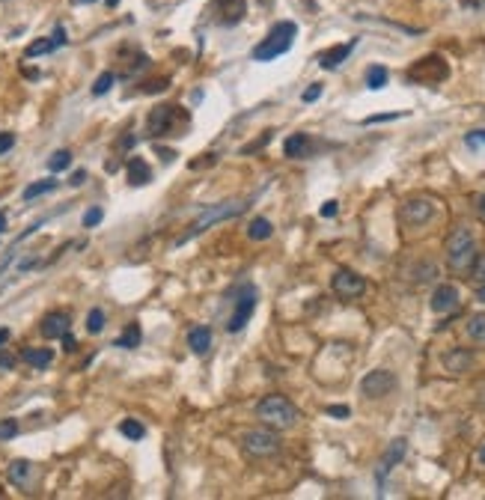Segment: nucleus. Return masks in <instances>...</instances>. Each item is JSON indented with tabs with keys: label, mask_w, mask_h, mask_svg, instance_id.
Masks as SVG:
<instances>
[{
	"label": "nucleus",
	"mask_w": 485,
	"mask_h": 500,
	"mask_svg": "<svg viewBox=\"0 0 485 500\" xmlns=\"http://www.w3.org/2000/svg\"><path fill=\"white\" fill-rule=\"evenodd\" d=\"M470 277H474V283H485V254H477L474 265H470Z\"/></svg>",
	"instance_id": "473e14b6"
},
{
	"label": "nucleus",
	"mask_w": 485,
	"mask_h": 500,
	"mask_svg": "<svg viewBox=\"0 0 485 500\" xmlns=\"http://www.w3.org/2000/svg\"><path fill=\"white\" fill-rule=\"evenodd\" d=\"M140 340H143L140 324H138V322H131L128 328H126V334H122L114 346H117V348H138V346H140Z\"/></svg>",
	"instance_id": "393cba45"
},
{
	"label": "nucleus",
	"mask_w": 485,
	"mask_h": 500,
	"mask_svg": "<svg viewBox=\"0 0 485 500\" xmlns=\"http://www.w3.org/2000/svg\"><path fill=\"white\" fill-rule=\"evenodd\" d=\"M467 336L474 343H482L485 346V312H477V316L467 319Z\"/></svg>",
	"instance_id": "bb28decb"
},
{
	"label": "nucleus",
	"mask_w": 485,
	"mask_h": 500,
	"mask_svg": "<svg viewBox=\"0 0 485 500\" xmlns=\"http://www.w3.org/2000/svg\"><path fill=\"white\" fill-rule=\"evenodd\" d=\"M102 218H105V211L98 209V206H93V209L84 215V227H86V230H93V227H98V223H102Z\"/></svg>",
	"instance_id": "72a5a7b5"
},
{
	"label": "nucleus",
	"mask_w": 485,
	"mask_h": 500,
	"mask_svg": "<svg viewBox=\"0 0 485 500\" xmlns=\"http://www.w3.org/2000/svg\"><path fill=\"white\" fill-rule=\"evenodd\" d=\"M295 36H298V27H295V21H277L274 27L268 30V36L263 42H259L253 48V60L256 63H268V60H277L283 57L286 51L292 48L295 42Z\"/></svg>",
	"instance_id": "7ed1b4c3"
},
{
	"label": "nucleus",
	"mask_w": 485,
	"mask_h": 500,
	"mask_svg": "<svg viewBox=\"0 0 485 500\" xmlns=\"http://www.w3.org/2000/svg\"><path fill=\"white\" fill-rule=\"evenodd\" d=\"M218 9H220L223 27H235V24H241L247 15V0H218Z\"/></svg>",
	"instance_id": "2eb2a0df"
},
{
	"label": "nucleus",
	"mask_w": 485,
	"mask_h": 500,
	"mask_svg": "<svg viewBox=\"0 0 485 500\" xmlns=\"http://www.w3.org/2000/svg\"><path fill=\"white\" fill-rule=\"evenodd\" d=\"M247 211V203L244 199H232V203H218V206H208L200 218H197L191 227H188V232H182L179 239H176V247H182V244H188V242H194L200 232H206L211 223H218V221H232V218H239V215H244Z\"/></svg>",
	"instance_id": "f03ea898"
},
{
	"label": "nucleus",
	"mask_w": 485,
	"mask_h": 500,
	"mask_svg": "<svg viewBox=\"0 0 485 500\" xmlns=\"http://www.w3.org/2000/svg\"><path fill=\"white\" fill-rule=\"evenodd\" d=\"M74 4H95V0H74Z\"/></svg>",
	"instance_id": "864d4df0"
},
{
	"label": "nucleus",
	"mask_w": 485,
	"mask_h": 500,
	"mask_svg": "<svg viewBox=\"0 0 485 500\" xmlns=\"http://www.w3.org/2000/svg\"><path fill=\"white\" fill-rule=\"evenodd\" d=\"M458 307V289L453 283H441L438 289L432 292V310L434 312H453Z\"/></svg>",
	"instance_id": "4468645a"
},
{
	"label": "nucleus",
	"mask_w": 485,
	"mask_h": 500,
	"mask_svg": "<svg viewBox=\"0 0 485 500\" xmlns=\"http://www.w3.org/2000/svg\"><path fill=\"white\" fill-rule=\"evenodd\" d=\"M119 432L126 435V438H131V441H140V438L146 435L143 423H138V420H122V423H119Z\"/></svg>",
	"instance_id": "c756f323"
},
{
	"label": "nucleus",
	"mask_w": 485,
	"mask_h": 500,
	"mask_svg": "<svg viewBox=\"0 0 485 500\" xmlns=\"http://www.w3.org/2000/svg\"><path fill=\"white\" fill-rule=\"evenodd\" d=\"M387 69L384 66H369V72H366V86L369 90H384V86H387Z\"/></svg>",
	"instance_id": "cd10ccee"
},
{
	"label": "nucleus",
	"mask_w": 485,
	"mask_h": 500,
	"mask_svg": "<svg viewBox=\"0 0 485 500\" xmlns=\"http://www.w3.org/2000/svg\"><path fill=\"white\" fill-rule=\"evenodd\" d=\"M477 459H479V465H485V441H482L479 449H477Z\"/></svg>",
	"instance_id": "de8ad7c7"
},
{
	"label": "nucleus",
	"mask_w": 485,
	"mask_h": 500,
	"mask_svg": "<svg viewBox=\"0 0 485 500\" xmlns=\"http://www.w3.org/2000/svg\"><path fill=\"white\" fill-rule=\"evenodd\" d=\"M69 39H66V30L63 27H57L54 30V36H48V39H39V42H33V45H27V57H42V54H51V51H57L60 45H66Z\"/></svg>",
	"instance_id": "f3484780"
},
{
	"label": "nucleus",
	"mask_w": 485,
	"mask_h": 500,
	"mask_svg": "<svg viewBox=\"0 0 485 500\" xmlns=\"http://www.w3.org/2000/svg\"><path fill=\"white\" fill-rule=\"evenodd\" d=\"M18 435V423L15 420H0V441H9V438Z\"/></svg>",
	"instance_id": "c9c22d12"
},
{
	"label": "nucleus",
	"mask_w": 485,
	"mask_h": 500,
	"mask_svg": "<svg viewBox=\"0 0 485 500\" xmlns=\"http://www.w3.org/2000/svg\"><path fill=\"white\" fill-rule=\"evenodd\" d=\"M390 390H396V375L390 369H372L364 375V381H360V393L366 399H381Z\"/></svg>",
	"instance_id": "1a4fd4ad"
},
{
	"label": "nucleus",
	"mask_w": 485,
	"mask_h": 500,
	"mask_svg": "<svg viewBox=\"0 0 485 500\" xmlns=\"http://www.w3.org/2000/svg\"><path fill=\"white\" fill-rule=\"evenodd\" d=\"M69 164H72V152H69V149H57V152L48 158V170H51V173L66 170Z\"/></svg>",
	"instance_id": "c85d7f7f"
},
{
	"label": "nucleus",
	"mask_w": 485,
	"mask_h": 500,
	"mask_svg": "<svg viewBox=\"0 0 485 500\" xmlns=\"http://www.w3.org/2000/svg\"><path fill=\"white\" fill-rule=\"evenodd\" d=\"M51 191H57V179H39V182H33V185H27L24 188V199H36V197H42V194H51Z\"/></svg>",
	"instance_id": "a878e982"
},
{
	"label": "nucleus",
	"mask_w": 485,
	"mask_h": 500,
	"mask_svg": "<svg viewBox=\"0 0 485 500\" xmlns=\"http://www.w3.org/2000/svg\"><path fill=\"white\" fill-rule=\"evenodd\" d=\"M405 453H408V441H405V438H396V441H390L387 453H384L381 465H378V482L387 480V473H390V471H393V468L405 459Z\"/></svg>",
	"instance_id": "f8f14e48"
},
{
	"label": "nucleus",
	"mask_w": 485,
	"mask_h": 500,
	"mask_svg": "<svg viewBox=\"0 0 485 500\" xmlns=\"http://www.w3.org/2000/svg\"><path fill=\"white\" fill-rule=\"evenodd\" d=\"M84 179H86V173H84V170H78V173H72L69 185H74V188H78V185H84Z\"/></svg>",
	"instance_id": "37998d69"
},
{
	"label": "nucleus",
	"mask_w": 485,
	"mask_h": 500,
	"mask_svg": "<svg viewBox=\"0 0 485 500\" xmlns=\"http://www.w3.org/2000/svg\"><path fill=\"white\" fill-rule=\"evenodd\" d=\"M328 414L331 417H348V414H352V408H348V405H328Z\"/></svg>",
	"instance_id": "79ce46f5"
},
{
	"label": "nucleus",
	"mask_w": 485,
	"mask_h": 500,
	"mask_svg": "<svg viewBox=\"0 0 485 500\" xmlns=\"http://www.w3.org/2000/svg\"><path fill=\"white\" fill-rule=\"evenodd\" d=\"M256 417L263 420L268 429L283 432V429H292L301 414H298V408H295L286 396L271 393V396H265V399H259V405H256Z\"/></svg>",
	"instance_id": "f257e3e1"
},
{
	"label": "nucleus",
	"mask_w": 485,
	"mask_h": 500,
	"mask_svg": "<svg viewBox=\"0 0 485 500\" xmlns=\"http://www.w3.org/2000/svg\"><path fill=\"white\" fill-rule=\"evenodd\" d=\"M188 346L194 355H206L211 348V331L206 328V324H197V328H191L188 334Z\"/></svg>",
	"instance_id": "412c9836"
},
{
	"label": "nucleus",
	"mask_w": 485,
	"mask_h": 500,
	"mask_svg": "<svg viewBox=\"0 0 485 500\" xmlns=\"http://www.w3.org/2000/svg\"><path fill=\"white\" fill-rule=\"evenodd\" d=\"M12 146H15V137H12V134H6V131H0V155H4V152H9Z\"/></svg>",
	"instance_id": "58836bf2"
},
{
	"label": "nucleus",
	"mask_w": 485,
	"mask_h": 500,
	"mask_svg": "<svg viewBox=\"0 0 485 500\" xmlns=\"http://www.w3.org/2000/svg\"><path fill=\"white\" fill-rule=\"evenodd\" d=\"M256 298H259V292H256L253 283H241L239 286V292H235V310H232V316L227 322V331L230 334H239L244 324L251 322L253 310H256Z\"/></svg>",
	"instance_id": "39448f33"
},
{
	"label": "nucleus",
	"mask_w": 485,
	"mask_h": 500,
	"mask_svg": "<svg viewBox=\"0 0 485 500\" xmlns=\"http://www.w3.org/2000/svg\"><path fill=\"white\" fill-rule=\"evenodd\" d=\"M241 447H244L247 456L268 459V456H274L280 449V438L274 435V429H251V432H244Z\"/></svg>",
	"instance_id": "423d86ee"
},
{
	"label": "nucleus",
	"mask_w": 485,
	"mask_h": 500,
	"mask_svg": "<svg viewBox=\"0 0 485 500\" xmlns=\"http://www.w3.org/2000/svg\"><path fill=\"white\" fill-rule=\"evenodd\" d=\"M432 215H434L432 199H408V203L402 206V221L408 223V227H420V223L432 221Z\"/></svg>",
	"instance_id": "9b49d317"
},
{
	"label": "nucleus",
	"mask_w": 485,
	"mask_h": 500,
	"mask_svg": "<svg viewBox=\"0 0 485 500\" xmlns=\"http://www.w3.org/2000/svg\"><path fill=\"white\" fill-rule=\"evenodd\" d=\"M477 211H479V218L485 221V194H482V197L477 199Z\"/></svg>",
	"instance_id": "49530a36"
},
{
	"label": "nucleus",
	"mask_w": 485,
	"mask_h": 500,
	"mask_svg": "<svg viewBox=\"0 0 485 500\" xmlns=\"http://www.w3.org/2000/svg\"><path fill=\"white\" fill-rule=\"evenodd\" d=\"M477 301H485V283L477 286Z\"/></svg>",
	"instance_id": "09e8293b"
},
{
	"label": "nucleus",
	"mask_w": 485,
	"mask_h": 500,
	"mask_svg": "<svg viewBox=\"0 0 485 500\" xmlns=\"http://www.w3.org/2000/svg\"><path fill=\"white\" fill-rule=\"evenodd\" d=\"M128 182L134 188H143V185L152 182V170H149V164H146L143 158H138V155L128 161Z\"/></svg>",
	"instance_id": "aec40b11"
},
{
	"label": "nucleus",
	"mask_w": 485,
	"mask_h": 500,
	"mask_svg": "<svg viewBox=\"0 0 485 500\" xmlns=\"http://www.w3.org/2000/svg\"><path fill=\"white\" fill-rule=\"evenodd\" d=\"M9 340V328H0V346H4Z\"/></svg>",
	"instance_id": "3c124183"
},
{
	"label": "nucleus",
	"mask_w": 485,
	"mask_h": 500,
	"mask_svg": "<svg viewBox=\"0 0 485 500\" xmlns=\"http://www.w3.org/2000/svg\"><path fill=\"white\" fill-rule=\"evenodd\" d=\"M402 117H408L405 110H393V114H376V117H366V119H364V125H376V122H390V119H402Z\"/></svg>",
	"instance_id": "f704fd0d"
},
{
	"label": "nucleus",
	"mask_w": 485,
	"mask_h": 500,
	"mask_svg": "<svg viewBox=\"0 0 485 500\" xmlns=\"http://www.w3.org/2000/svg\"><path fill=\"white\" fill-rule=\"evenodd\" d=\"M69 324H72V319H69V312H48V316L42 319V336L45 340H60L66 331H69Z\"/></svg>",
	"instance_id": "dca6fc26"
},
{
	"label": "nucleus",
	"mask_w": 485,
	"mask_h": 500,
	"mask_svg": "<svg viewBox=\"0 0 485 500\" xmlns=\"http://www.w3.org/2000/svg\"><path fill=\"white\" fill-rule=\"evenodd\" d=\"M119 146H122V149H128V146H134V137H122V140H119Z\"/></svg>",
	"instance_id": "8fccbe9b"
},
{
	"label": "nucleus",
	"mask_w": 485,
	"mask_h": 500,
	"mask_svg": "<svg viewBox=\"0 0 485 500\" xmlns=\"http://www.w3.org/2000/svg\"><path fill=\"white\" fill-rule=\"evenodd\" d=\"M86 331L90 334H102L105 331V310H98V307L90 310V316H86Z\"/></svg>",
	"instance_id": "7c9ffc66"
},
{
	"label": "nucleus",
	"mask_w": 485,
	"mask_h": 500,
	"mask_svg": "<svg viewBox=\"0 0 485 500\" xmlns=\"http://www.w3.org/2000/svg\"><path fill=\"white\" fill-rule=\"evenodd\" d=\"M167 84H170L167 78H161V81H152V84H146V90H143V93H164V90H167Z\"/></svg>",
	"instance_id": "a19ab883"
},
{
	"label": "nucleus",
	"mask_w": 485,
	"mask_h": 500,
	"mask_svg": "<svg viewBox=\"0 0 485 500\" xmlns=\"http://www.w3.org/2000/svg\"><path fill=\"white\" fill-rule=\"evenodd\" d=\"M114 81H117L114 72H102V74L95 78V84H93V96H105L110 86H114Z\"/></svg>",
	"instance_id": "2f4dec72"
},
{
	"label": "nucleus",
	"mask_w": 485,
	"mask_h": 500,
	"mask_svg": "<svg viewBox=\"0 0 485 500\" xmlns=\"http://www.w3.org/2000/svg\"><path fill=\"white\" fill-rule=\"evenodd\" d=\"M331 289L337 292L343 301H354V298H360L366 292V280L360 277L357 271L340 268V271H333V277H331Z\"/></svg>",
	"instance_id": "6e6552de"
},
{
	"label": "nucleus",
	"mask_w": 485,
	"mask_h": 500,
	"mask_svg": "<svg viewBox=\"0 0 485 500\" xmlns=\"http://www.w3.org/2000/svg\"><path fill=\"white\" fill-rule=\"evenodd\" d=\"M310 134H289L283 143V155L286 158H307L310 155Z\"/></svg>",
	"instance_id": "a211bd4d"
},
{
	"label": "nucleus",
	"mask_w": 485,
	"mask_h": 500,
	"mask_svg": "<svg viewBox=\"0 0 485 500\" xmlns=\"http://www.w3.org/2000/svg\"><path fill=\"white\" fill-rule=\"evenodd\" d=\"M21 357H24V364H30V367H36V369H45V367H51L54 364V352L51 348H24L21 352Z\"/></svg>",
	"instance_id": "4be33fe9"
},
{
	"label": "nucleus",
	"mask_w": 485,
	"mask_h": 500,
	"mask_svg": "<svg viewBox=\"0 0 485 500\" xmlns=\"http://www.w3.org/2000/svg\"><path fill=\"white\" fill-rule=\"evenodd\" d=\"M465 143H467V149H482V146H485V131H470V134H465Z\"/></svg>",
	"instance_id": "e433bc0d"
},
{
	"label": "nucleus",
	"mask_w": 485,
	"mask_h": 500,
	"mask_svg": "<svg viewBox=\"0 0 485 500\" xmlns=\"http://www.w3.org/2000/svg\"><path fill=\"white\" fill-rule=\"evenodd\" d=\"M12 367H15V360L9 355H0V369H12Z\"/></svg>",
	"instance_id": "a18cd8bd"
},
{
	"label": "nucleus",
	"mask_w": 485,
	"mask_h": 500,
	"mask_svg": "<svg viewBox=\"0 0 485 500\" xmlns=\"http://www.w3.org/2000/svg\"><path fill=\"white\" fill-rule=\"evenodd\" d=\"M271 232H274V227H271V221H268V218H253V221H251V227H247V235H251L253 242H265V239H271Z\"/></svg>",
	"instance_id": "b1692460"
},
{
	"label": "nucleus",
	"mask_w": 485,
	"mask_h": 500,
	"mask_svg": "<svg viewBox=\"0 0 485 500\" xmlns=\"http://www.w3.org/2000/svg\"><path fill=\"white\" fill-rule=\"evenodd\" d=\"M119 4V0H107V6H117Z\"/></svg>",
	"instance_id": "5fc2aeb1"
},
{
	"label": "nucleus",
	"mask_w": 485,
	"mask_h": 500,
	"mask_svg": "<svg viewBox=\"0 0 485 500\" xmlns=\"http://www.w3.org/2000/svg\"><path fill=\"white\" fill-rule=\"evenodd\" d=\"M470 364H474V355H470L467 348H453V352L444 355V367L450 372H467Z\"/></svg>",
	"instance_id": "6ab92c4d"
},
{
	"label": "nucleus",
	"mask_w": 485,
	"mask_h": 500,
	"mask_svg": "<svg viewBox=\"0 0 485 500\" xmlns=\"http://www.w3.org/2000/svg\"><path fill=\"white\" fill-rule=\"evenodd\" d=\"M337 211H340V203H337V199H328V203L319 209V215L321 218H337Z\"/></svg>",
	"instance_id": "4c0bfd02"
},
{
	"label": "nucleus",
	"mask_w": 485,
	"mask_h": 500,
	"mask_svg": "<svg viewBox=\"0 0 485 500\" xmlns=\"http://www.w3.org/2000/svg\"><path fill=\"white\" fill-rule=\"evenodd\" d=\"M446 74H450V66H446L438 54H432V57L417 60L414 66H411V72H408V78L420 81V84H441Z\"/></svg>",
	"instance_id": "0eeeda50"
},
{
	"label": "nucleus",
	"mask_w": 485,
	"mask_h": 500,
	"mask_svg": "<svg viewBox=\"0 0 485 500\" xmlns=\"http://www.w3.org/2000/svg\"><path fill=\"white\" fill-rule=\"evenodd\" d=\"M0 232H6V215L0 211Z\"/></svg>",
	"instance_id": "603ef678"
},
{
	"label": "nucleus",
	"mask_w": 485,
	"mask_h": 500,
	"mask_svg": "<svg viewBox=\"0 0 485 500\" xmlns=\"http://www.w3.org/2000/svg\"><path fill=\"white\" fill-rule=\"evenodd\" d=\"M176 122H179V107H176V105H161V107H155L152 114H149V119H146L149 134H155V137L170 134Z\"/></svg>",
	"instance_id": "9d476101"
},
{
	"label": "nucleus",
	"mask_w": 485,
	"mask_h": 500,
	"mask_svg": "<svg viewBox=\"0 0 485 500\" xmlns=\"http://www.w3.org/2000/svg\"><path fill=\"white\" fill-rule=\"evenodd\" d=\"M9 482H15V485H24V482H27L30 480V473H33V465H30V461L27 459H15V461H12V465H9Z\"/></svg>",
	"instance_id": "5701e85b"
},
{
	"label": "nucleus",
	"mask_w": 485,
	"mask_h": 500,
	"mask_svg": "<svg viewBox=\"0 0 485 500\" xmlns=\"http://www.w3.org/2000/svg\"><path fill=\"white\" fill-rule=\"evenodd\" d=\"M477 259V242L474 235H470V230L458 227L450 232V239H446V262H450L453 271H467L470 265H474Z\"/></svg>",
	"instance_id": "20e7f679"
},
{
	"label": "nucleus",
	"mask_w": 485,
	"mask_h": 500,
	"mask_svg": "<svg viewBox=\"0 0 485 500\" xmlns=\"http://www.w3.org/2000/svg\"><path fill=\"white\" fill-rule=\"evenodd\" d=\"M319 96H321V84H310V90H307V93H304L301 98H304V102L310 105V102H316Z\"/></svg>",
	"instance_id": "ea45409f"
},
{
	"label": "nucleus",
	"mask_w": 485,
	"mask_h": 500,
	"mask_svg": "<svg viewBox=\"0 0 485 500\" xmlns=\"http://www.w3.org/2000/svg\"><path fill=\"white\" fill-rule=\"evenodd\" d=\"M354 48H357V39H348V42H343V45L328 48V51L319 57V66H321V69H328V72H331V69H340L343 63H345L348 57H352Z\"/></svg>",
	"instance_id": "ddd939ff"
},
{
	"label": "nucleus",
	"mask_w": 485,
	"mask_h": 500,
	"mask_svg": "<svg viewBox=\"0 0 485 500\" xmlns=\"http://www.w3.org/2000/svg\"><path fill=\"white\" fill-rule=\"evenodd\" d=\"M60 340H63V346H66V352H74V336L66 331L63 336H60Z\"/></svg>",
	"instance_id": "c03bdc74"
}]
</instances>
